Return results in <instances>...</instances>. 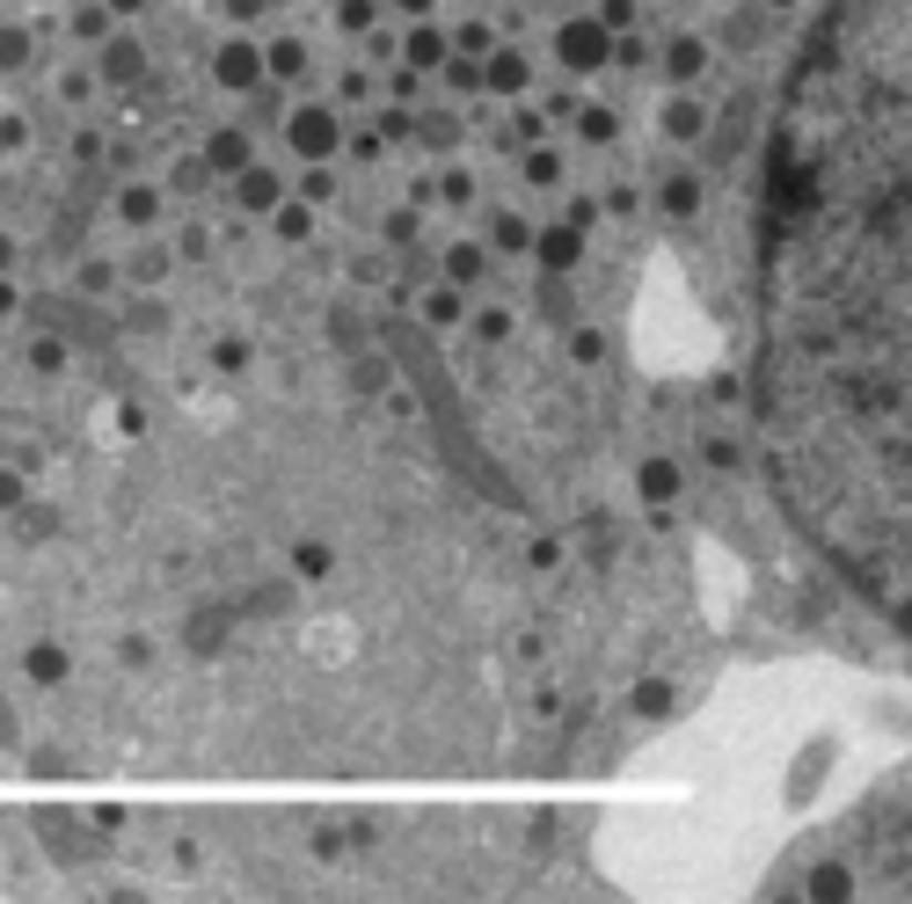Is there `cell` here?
Masks as SVG:
<instances>
[{
    "label": "cell",
    "mask_w": 912,
    "mask_h": 904,
    "mask_svg": "<svg viewBox=\"0 0 912 904\" xmlns=\"http://www.w3.org/2000/svg\"><path fill=\"white\" fill-rule=\"evenodd\" d=\"M905 0H840L767 161L759 394L796 525L905 613Z\"/></svg>",
    "instance_id": "obj_1"
}]
</instances>
